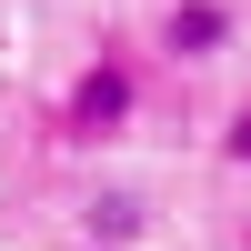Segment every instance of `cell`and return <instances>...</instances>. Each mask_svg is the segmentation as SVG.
I'll list each match as a JSON object with an SVG mask.
<instances>
[{"label": "cell", "instance_id": "1", "mask_svg": "<svg viewBox=\"0 0 251 251\" xmlns=\"http://www.w3.org/2000/svg\"><path fill=\"white\" fill-rule=\"evenodd\" d=\"M131 121H141V71H131V60H111V50L60 91V141H121Z\"/></svg>", "mask_w": 251, "mask_h": 251}, {"label": "cell", "instance_id": "2", "mask_svg": "<svg viewBox=\"0 0 251 251\" xmlns=\"http://www.w3.org/2000/svg\"><path fill=\"white\" fill-rule=\"evenodd\" d=\"M231 30H241V10H231V0H171V10L151 20V40H161V60H171V71L221 60V50H231Z\"/></svg>", "mask_w": 251, "mask_h": 251}, {"label": "cell", "instance_id": "3", "mask_svg": "<svg viewBox=\"0 0 251 251\" xmlns=\"http://www.w3.org/2000/svg\"><path fill=\"white\" fill-rule=\"evenodd\" d=\"M80 241H91V251H131V241H151V191H141V181L91 191V201H80Z\"/></svg>", "mask_w": 251, "mask_h": 251}, {"label": "cell", "instance_id": "4", "mask_svg": "<svg viewBox=\"0 0 251 251\" xmlns=\"http://www.w3.org/2000/svg\"><path fill=\"white\" fill-rule=\"evenodd\" d=\"M221 161H231V171H251V111L231 121V131H221Z\"/></svg>", "mask_w": 251, "mask_h": 251}]
</instances>
